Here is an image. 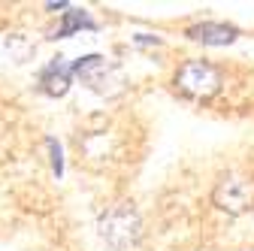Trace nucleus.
<instances>
[{"label": "nucleus", "mask_w": 254, "mask_h": 251, "mask_svg": "<svg viewBox=\"0 0 254 251\" xmlns=\"http://www.w3.org/2000/svg\"><path fill=\"white\" fill-rule=\"evenodd\" d=\"M100 236L106 239V245H112L115 251H127L133 248L142 239V221H139V212L133 206H112L109 212H103L100 218Z\"/></svg>", "instance_id": "obj_1"}, {"label": "nucleus", "mask_w": 254, "mask_h": 251, "mask_svg": "<svg viewBox=\"0 0 254 251\" xmlns=\"http://www.w3.org/2000/svg\"><path fill=\"white\" fill-rule=\"evenodd\" d=\"M176 88L188 97L209 100L212 94L221 91V73L209 64V61H185L176 73Z\"/></svg>", "instance_id": "obj_2"}, {"label": "nucleus", "mask_w": 254, "mask_h": 251, "mask_svg": "<svg viewBox=\"0 0 254 251\" xmlns=\"http://www.w3.org/2000/svg\"><path fill=\"white\" fill-rule=\"evenodd\" d=\"M70 73H76L91 91H97V94H118L124 88V79L118 73V67H112L106 58L100 55H85L79 58L76 64L70 67Z\"/></svg>", "instance_id": "obj_3"}, {"label": "nucleus", "mask_w": 254, "mask_h": 251, "mask_svg": "<svg viewBox=\"0 0 254 251\" xmlns=\"http://www.w3.org/2000/svg\"><path fill=\"white\" fill-rule=\"evenodd\" d=\"M212 203L221 209V212H227V215H242L254 206V179L248 176H224L218 185H215V191H212Z\"/></svg>", "instance_id": "obj_4"}, {"label": "nucleus", "mask_w": 254, "mask_h": 251, "mask_svg": "<svg viewBox=\"0 0 254 251\" xmlns=\"http://www.w3.org/2000/svg\"><path fill=\"white\" fill-rule=\"evenodd\" d=\"M188 37L194 43H203V46H230L239 30L233 24H221V21H203V24H194L188 27Z\"/></svg>", "instance_id": "obj_5"}, {"label": "nucleus", "mask_w": 254, "mask_h": 251, "mask_svg": "<svg viewBox=\"0 0 254 251\" xmlns=\"http://www.w3.org/2000/svg\"><path fill=\"white\" fill-rule=\"evenodd\" d=\"M70 67L64 64V58H55L52 64L40 73V88L49 94V97H64L67 94V88H70Z\"/></svg>", "instance_id": "obj_6"}, {"label": "nucleus", "mask_w": 254, "mask_h": 251, "mask_svg": "<svg viewBox=\"0 0 254 251\" xmlns=\"http://www.w3.org/2000/svg\"><path fill=\"white\" fill-rule=\"evenodd\" d=\"M82 27L94 30V21H91L82 9H70V12H64V24L58 27L55 37H70V34H76V30H82Z\"/></svg>", "instance_id": "obj_7"}, {"label": "nucleus", "mask_w": 254, "mask_h": 251, "mask_svg": "<svg viewBox=\"0 0 254 251\" xmlns=\"http://www.w3.org/2000/svg\"><path fill=\"white\" fill-rule=\"evenodd\" d=\"M49 148H52V167H55V173L61 176V173H64V164H61V148H58V142H55V139H49Z\"/></svg>", "instance_id": "obj_8"}]
</instances>
